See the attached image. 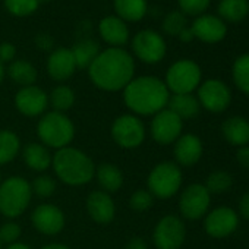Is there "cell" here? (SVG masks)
<instances>
[{"instance_id": "24", "label": "cell", "mask_w": 249, "mask_h": 249, "mask_svg": "<svg viewBox=\"0 0 249 249\" xmlns=\"http://www.w3.org/2000/svg\"><path fill=\"white\" fill-rule=\"evenodd\" d=\"M167 106H169V110L178 114L182 120L198 116L201 110V104L198 98L192 94H173L169 98Z\"/></svg>"}, {"instance_id": "23", "label": "cell", "mask_w": 249, "mask_h": 249, "mask_svg": "<svg viewBox=\"0 0 249 249\" xmlns=\"http://www.w3.org/2000/svg\"><path fill=\"white\" fill-rule=\"evenodd\" d=\"M116 17L124 22H140L148 12L147 0H113Z\"/></svg>"}, {"instance_id": "27", "label": "cell", "mask_w": 249, "mask_h": 249, "mask_svg": "<svg viewBox=\"0 0 249 249\" xmlns=\"http://www.w3.org/2000/svg\"><path fill=\"white\" fill-rule=\"evenodd\" d=\"M97 180L104 192H116L123 185V175L120 169L111 163H103L97 167Z\"/></svg>"}, {"instance_id": "30", "label": "cell", "mask_w": 249, "mask_h": 249, "mask_svg": "<svg viewBox=\"0 0 249 249\" xmlns=\"http://www.w3.org/2000/svg\"><path fill=\"white\" fill-rule=\"evenodd\" d=\"M21 150V141L11 131H0V164L12 161Z\"/></svg>"}, {"instance_id": "25", "label": "cell", "mask_w": 249, "mask_h": 249, "mask_svg": "<svg viewBox=\"0 0 249 249\" xmlns=\"http://www.w3.org/2000/svg\"><path fill=\"white\" fill-rule=\"evenodd\" d=\"M71 50H72V54H73V59H75L78 69H84V68L88 69L89 65L94 62V59L101 52L100 44L95 40L88 38V37H84L79 41H76Z\"/></svg>"}, {"instance_id": "29", "label": "cell", "mask_w": 249, "mask_h": 249, "mask_svg": "<svg viewBox=\"0 0 249 249\" xmlns=\"http://www.w3.org/2000/svg\"><path fill=\"white\" fill-rule=\"evenodd\" d=\"M8 75L14 82H17V84H19L22 87L33 85L37 81V69L28 60H15V62H12L9 65Z\"/></svg>"}, {"instance_id": "13", "label": "cell", "mask_w": 249, "mask_h": 249, "mask_svg": "<svg viewBox=\"0 0 249 249\" xmlns=\"http://www.w3.org/2000/svg\"><path fill=\"white\" fill-rule=\"evenodd\" d=\"M198 101L208 111L221 113L229 107L231 101V92L223 81L208 79L198 88Z\"/></svg>"}, {"instance_id": "39", "label": "cell", "mask_w": 249, "mask_h": 249, "mask_svg": "<svg viewBox=\"0 0 249 249\" xmlns=\"http://www.w3.org/2000/svg\"><path fill=\"white\" fill-rule=\"evenodd\" d=\"M19 236H21V227L19 224L14 221L5 223L0 227V242L11 245V243H15V240H18Z\"/></svg>"}, {"instance_id": "20", "label": "cell", "mask_w": 249, "mask_h": 249, "mask_svg": "<svg viewBox=\"0 0 249 249\" xmlns=\"http://www.w3.org/2000/svg\"><path fill=\"white\" fill-rule=\"evenodd\" d=\"M202 156V142L194 134H185L176 140L175 144V159L178 164L183 167H191L199 161Z\"/></svg>"}, {"instance_id": "1", "label": "cell", "mask_w": 249, "mask_h": 249, "mask_svg": "<svg viewBox=\"0 0 249 249\" xmlns=\"http://www.w3.org/2000/svg\"><path fill=\"white\" fill-rule=\"evenodd\" d=\"M134 57L120 47H108L100 52L88 68L92 84L110 92L123 89L134 79Z\"/></svg>"}, {"instance_id": "12", "label": "cell", "mask_w": 249, "mask_h": 249, "mask_svg": "<svg viewBox=\"0 0 249 249\" xmlns=\"http://www.w3.org/2000/svg\"><path fill=\"white\" fill-rule=\"evenodd\" d=\"M211 202V194L201 183L189 185L180 195L179 210L188 220H198L205 215Z\"/></svg>"}, {"instance_id": "36", "label": "cell", "mask_w": 249, "mask_h": 249, "mask_svg": "<svg viewBox=\"0 0 249 249\" xmlns=\"http://www.w3.org/2000/svg\"><path fill=\"white\" fill-rule=\"evenodd\" d=\"M31 191H33V194H36L40 198H49L56 191V182L50 176H46V175L38 176L34 179V182L31 185Z\"/></svg>"}, {"instance_id": "34", "label": "cell", "mask_w": 249, "mask_h": 249, "mask_svg": "<svg viewBox=\"0 0 249 249\" xmlns=\"http://www.w3.org/2000/svg\"><path fill=\"white\" fill-rule=\"evenodd\" d=\"M3 2L6 11L17 18L30 17L40 6V0H3Z\"/></svg>"}, {"instance_id": "41", "label": "cell", "mask_w": 249, "mask_h": 249, "mask_svg": "<svg viewBox=\"0 0 249 249\" xmlns=\"http://www.w3.org/2000/svg\"><path fill=\"white\" fill-rule=\"evenodd\" d=\"M36 46L43 50V52H53V46H54V40L52 36L43 33V34H38L36 37Z\"/></svg>"}, {"instance_id": "47", "label": "cell", "mask_w": 249, "mask_h": 249, "mask_svg": "<svg viewBox=\"0 0 249 249\" xmlns=\"http://www.w3.org/2000/svg\"><path fill=\"white\" fill-rule=\"evenodd\" d=\"M6 249H31L28 245L25 243H19V242H15V243H11Z\"/></svg>"}, {"instance_id": "9", "label": "cell", "mask_w": 249, "mask_h": 249, "mask_svg": "<svg viewBox=\"0 0 249 249\" xmlns=\"http://www.w3.org/2000/svg\"><path fill=\"white\" fill-rule=\"evenodd\" d=\"M134 54L144 63L154 65L164 59L167 46L164 38L154 30H142L132 38Z\"/></svg>"}, {"instance_id": "14", "label": "cell", "mask_w": 249, "mask_h": 249, "mask_svg": "<svg viewBox=\"0 0 249 249\" xmlns=\"http://www.w3.org/2000/svg\"><path fill=\"white\" fill-rule=\"evenodd\" d=\"M239 226V214L229 207L214 208L207 214L204 221L205 231L215 239H223L230 236Z\"/></svg>"}, {"instance_id": "18", "label": "cell", "mask_w": 249, "mask_h": 249, "mask_svg": "<svg viewBox=\"0 0 249 249\" xmlns=\"http://www.w3.org/2000/svg\"><path fill=\"white\" fill-rule=\"evenodd\" d=\"M98 33L104 43L110 47H123L129 41V28L123 19L116 15L104 17L98 24Z\"/></svg>"}, {"instance_id": "46", "label": "cell", "mask_w": 249, "mask_h": 249, "mask_svg": "<svg viewBox=\"0 0 249 249\" xmlns=\"http://www.w3.org/2000/svg\"><path fill=\"white\" fill-rule=\"evenodd\" d=\"M41 249H69V248L63 243H49V245H44Z\"/></svg>"}, {"instance_id": "19", "label": "cell", "mask_w": 249, "mask_h": 249, "mask_svg": "<svg viewBox=\"0 0 249 249\" xmlns=\"http://www.w3.org/2000/svg\"><path fill=\"white\" fill-rule=\"evenodd\" d=\"M76 63L72 54L71 49L66 47H59L53 50L49 54L47 59V72L54 81H66L69 79L75 71H76Z\"/></svg>"}, {"instance_id": "17", "label": "cell", "mask_w": 249, "mask_h": 249, "mask_svg": "<svg viewBox=\"0 0 249 249\" xmlns=\"http://www.w3.org/2000/svg\"><path fill=\"white\" fill-rule=\"evenodd\" d=\"M49 103V97L47 94L36 85H28V87H22L15 97V104L17 108L30 117L38 116L41 114Z\"/></svg>"}, {"instance_id": "44", "label": "cell", "mask_w": 249, "mask_h": 249, "mask_svg": "<svg viewBox=\"0 0 249 249\" xmlns=\"http://www.w3.org/2000/svg\"><path fill=\"white\" fill-rule=\"evenodd\" d=\"M124 249H148V245L145 243L144 239H141V237H134V239H131V240L126 243Z\"/></svg>"}, {"instance_id": "43", "label": "cell", "mask_w": 249, "mask_h": 249, "mask_svg": "<svg viewBox=\"0 0 249 249\" xmlns=\"http://www.w3.org/2000/svg\"><path fill=\"white\" fill-rule=\"evenodd\" d=\"M239 214L249 220V192L243 194L239 199Z\"/></svg>"}, {"instance_id": "48", "label": "cell", "mask_w": 249, "mask_h": 249, "mask_svg": "<svg viewBox=\"0 0 249 249\" xmlns=\"http://www.w3.org/2000/svg\"><path fill=\"white\" fill-rule=\"evenodd\" d=\"M3 78H5V68H3V63H0V84H2Z\"/></svg>"}, {"instance_id": "2", "label": "cell", "mask_w": 249, "mask_h": 249, "mask_svg": "<svg viewBox=\"0 0 249 249\" xmlns=\"http://www.w3.org/2000/svg\"><path fill=\"white\" fill-rule=\"evenodd\" d=\"M170 91L166 84L156 76L134 78L123 88V100L126 107L142 116L157 114L166 108Z\"/></svg>"}, {"instance_id": "7", "label": "cell", "mask_w": 249, "mask_h": 249, "mask_svg": "<svg viewBox=\"0 0 249 249\" xmlns=\"http://www.w3.org/2000/svg\"><path fill=\"white\" fill-rule=\"evenodd\" d=\"M147 183L153 196L160 199L172 198L182 185V170L176 163H160L151 170Z\"/></svg>"}, {"instance_id": "49", "label": "cell", "mask_w": 249, "mask_h": 249, "mask_svg": "<svg viewBox=\"0 0 249 249\" xmlns=\"http://www.w3.org/2000/svg\"><path fill=\"white\" fill-rule=\"evenodd\" d=\"M40 2H52V0H40Z\"/></svg>"}, {"instance_id": "40", "label": "cell", "mask_w": 249, "mask_h": 249, "mask_svg": "<svg viewBox=\"0 0 249 249\" xmlns=\"http://www.w3.org/2000/svg\"><path fill=\"white\" fill-rule=\"evenodd\" d=\"M17 56V47L11 43H2L0 44V63L12 62Z\"/></svg>"}, {"instance_id": "10", "label": "cell", "mask_w": 249, "mask_h": 249, "mask_svg": "<svg viewBox=\"0 0 249 249\" xmlns=\"http://www.w3.org/2000/svg\"><path fill=\"white\" fill-rule=\"evenodd\" d=\"M186 237V227L176 215L163 217L153 233L154 245L159 249H179Z\"/></svg>"}, {"instance_id": "50", "label": "cell", "mask_w": 249, "mask_h": 249, "mask_svg": "<svg viewBox=\"0 0 249 249\" xmlns=\"http://www.w3.org/2000/svg\"><path fill=\"white\" fill-rule=\"evenodd\" d=\"M0 249H2V242H0Z\"/></svg>"}, {"instance_id": "21", "label": "cell", "mask_w": 249, "mask_h": 249, "mask_svg": "<svg viewBox=\"0 0 249 249\" xmlns=\"http://www.w3.org/2000/svg\"><path fill=\"white\" fill-rule=\"evenodd\" d=\"M87 210L91 218L100 224H107L114 218V202L104 191H94L88 195Z\"/></svg>"}, {"instance_id": "32", "label": "cell", "mask_w": 249, "mask_h": 249, "mask_svg": "<svg viewBox=\"0 0 249 249\" xmlns=\"http://www.w3.org/2000/svg\"><path fill=\"white\" fill-rule=\"evenodd\" d=\"M50 103H52L54 111L63 113V111L69 110L73 106V103H75V92L68 85H59V87H56L52 91Z\"/></svg>"}, {"instance_id": "3", "label": "cell", "mask_w": 249, "mask_h": 249, "mask_svg": "<svg viewBox=\"0 0 249 249\" xmlns=\"http://www.w3.org/2000/svg\"><path fill=\"white\" fill-rule=\"evenodd\" d=\"M53 169L57 178L71 186L88 183L95 173L92 160L78 148L65 147L53 156Z\"/></svg>"}, {"instance_id": "37", "label": "cell", "mask_w": 249, "mask_h": 249, "mask_svg": "<svg viewBox=\"0 0 249 249\" xmlns=\"http://www.w3.org/2000/svg\"><path fill=\"white\" fill-rule=\"evenodd\" d=\"M154 204V196L150 191L147 189H138L137 192L132 194L129 198V205L135 211H145Z\"/></svg>"}, {"instance_id": "35", "label": "cell", "mask_w": 249, "mask_h": 249, "mask_svg": "<svg viewBox=\"0 0 249 249\" xmlns=\"http://www.w3.org/2000/svg\"><path fill=\"white\" fill-rule=\"evenodd\" d=\"M186 18H185V14H182L180 11H173V12H169L163 22H161V30L167 34V36H172V37H178L185 28H186Z\"/></svg>"}, {"instance_id": "6", "label": "cell", "mask_w": 249, "mask_h": 249, "mask_svg": "<svg viewBox=\"0 0 249 249\" xmlns=\"http://www.w3.org/2000/svg\"><path fill=\"white\" fill-rule=\"evenodd\" d=\"M201 68L189 59L175 62L166 73V87L173 94H192L201 84Z\"/></svg>"}, {"instance_id": "38", "label": "cell", "mask_w": 249, "mask_h": 249, "mask_svg": "<svg viewBox=\"0 0 249 249\" xmlns=\"http://www.w3.org/2000/svg\"><path fill=\"white\" fill-rule=\"evenodd\" d=\"M211 0H178L179 8L182 9V14L186 15H201L208 6Z\"/></svg>"}, {"instance_id": "16", "label": "cell", "mask_w": 249, "mask_h": 249, "mask_svg": "<svg viewBox=\"0 0 249 249\" xmlns=\"http://www.w3.org/2000/svg\"><path fill=\"white\" fill-rule=\"evenodd\" d=\"M194 37L207 44L221 41L227 34V27L223 19L214 15H199L191 27Z\"/></svg>"}, {"instance_id": "26", "label": "cell", "mask_w": 249, "mask_h": 249, "mask_svg": "<svg viewBox=\"0 0 249 249\" xmlns=\"http://www.w3.org/2000/svg\"><path fill=\"white\" fill-rule=\"evenodd\" d=\"M217 11L220 19H226L227 22L236 24L248 17L249 0H220Z\"/></svg>"}, {"instance_id": "28", "label": "cell", "mask_w": 249, "mask_h": 249, "mask_svg": "<svg viewBox=\"0 0 249 249\" xmlns=\"http://www.w3.org/2000/svg\"><path fill=\"white\" fill-rule=\"evenodd\" d=\"M24 160H25V163H27V166L30 169L37 170V172H44L52 164L50 153L47 151L46 147H43L41 144H37V142L28 144L25 147Z\"/></svg>"}, {"instance_id": "42", "label": "cell", "mask_w": 249, "mask_h": 249, "mask_svg": "<svg viewBox=\"0 0 249 249\" xmlns=\"http://www.w3.org/2000/svg\"><path fill=\"white\" fill-rule=\"evenodd\" d=\"M236 159H237V163H239L243 169L249 170V145L240 147V148L237 150V153H236Z\"/></svg>"}, {"instance_id": "8", "label": "cell", "mask_w": 249, "mask_h": 249, "mask_svg": "<svg viewBox=\"0 0 249 249\" xmlns=\"http://www.w3.org/2000/svg\"><path fill=\"white\" fill-rule=\"evenodd\" d=\"M111 137L122 148H137L144 142L145 126L134 114H122L111 124Z\"/></svg>"}, {"instance_id": "45", "label": "cell", "mask_w": 249, "mask_h": 249, "mask_svg": "<svg viewBox=\"0 0 249 249\" xmlns=\"http://www.w3.org/2000/svg\"><path fill=\"white\" fill-rule=\"evenodd\" d=\"M178 37H179V40H180L182 43H191V41L195 38V37H194L192 30H191V28H188V27H186V28H185V30H183Z\"/></svg>"}, {"instance_id": "15", "label": "cell", "mask_w": 249, "mask_h": 249, "mask_svg": "<svg viewBox=\"0 0 249 249\" xmlns=\"http://www.w3.org/2000/svg\"><path fill=\"white\" fill-rule=\"evenodd\" d=\"M31 221L38 231L49 236L60 233L65 227L63 211L53 204L38 205L31 214Z\"/></svg>"}, {"instance_id": "31", "label": "cell", "mask_w": 249, "mask_h": 249, "mask_svg": "<svg viewBox=\"0 0 249 249\" xmlns=\"http://www.w3.org/2000/svg\"><path fill=\"white\" fill-rule=\"evenodd\" d=\"M231 75L236 87L242 92L249 94V53H245L234 60Z\"/></svg>"}, {"instance_id": "5", "label": "cell", "mask_w": 249, "mask_h": 249, "mask_svg": "<svg viewBox=\"0 0 249 249\" xmlns=\"http://www.w3.org/2000/svg\"><path fill=\"white\" fill-rule=\"evenodd\" d=\"M31 185L21 176H12L0 183V213L6 217L21 215L30 205Z\"/></svg>"}, {"instance_id": "51", "label": "cell", "mask_w": 249, "mask_h": 249, "mask_svg": "<svg viewBox=\"0 0 249 249\" xmlns=\"http://www.w3.org/2000/svg\"><path fill=\"white\" fill-rule=\"evenodd\" d=\"M0 182H2V178H0Z\"/></svg>"}, {"instance_id": "33", "label": "cell", "mask_w": 249, "mask_h": 249, "mask_svg": "<svg viewBox=\"0 0 249 249\" xmlns=\"http://www.w3.org/2000/svg\"><path fill=\"white\" fill-rule=\"evenodd\" d=\"M233 183L231 175L224 170H215L208 175L205 180V188L210 194H223L226 192Z\"/></svg>"}, {"instance_id": "4", "label": "cell", "mask_w": 249, "mask_h": 249, "mask_svg": "<svg viewBox=\"0 0 249 249\" xmlns=\"http://www.w3.org/2000/svg\"><path fill=\"white\" fill-rule=\"evenodd\" d=\"M37 134L46 145L60 150L68 147L73 140L75 128L66 114L53 110L40 119L37 124Z\"/></svg>"}, {"instance_id": "11", "label": "cell", "mask_w": 249, "mask_h": 249, "mask_svg": "<svg viewBox=\"0 0 249 249\" xmlns=\"http://www.w3.org/2000/svg\"><path fill=\"white\" fill-rule=\"evenodd\" d=\"M183 128V120L169 108H163L151 122V137L160 145H169L176 142Z\"/></svg>"}, {"instance_id": "22", "label": "cell", "mask_w": 249, "mask_h": 249, "mask_svg": "<svg viewBox=\"0 0 249 249\" xmlns=\"http://www.w3.org/2000/svg\"><path fill=\"white\" fill-rule=\"evenodd\" d=\"M221 132L230 145L240 148L249 144V122L242 116H231L226 119Z\"/></svg>"}]
</instances>
